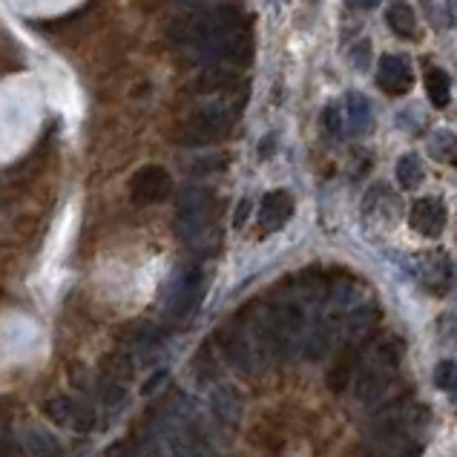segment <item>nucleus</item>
I'll use <instances>...</instances> for the list:
<instances>
[{
    "mask_svg": "<svg viewBox=\"0 0 457 457\" xmlns=\"http://www.w3.org/2000/svg\"><path fill=\"white\" fill-rule=\"evenodd\" d=\"M176 231L190 245L213 233V193L204 187H185L176 199Z\"/></svg>",
    "mask_w": 457,
    "mask_h": 457,
    "instance_id": "nucleus-3",
    "label": "nucleus"
},
{
    "mask_svg": "<svg viewBox=\"0 0 457 457\" xmlns=\"http://www.w3.org/2000/svg\"><path fill=\"white\" fill-rule=\"evenodd\" d=\"M164 380H167V371H162V374H155V377H153V380L147 382V386H144V394H153L155 389H159V386H162V382H164Z\"/></svg>",
    "mask_w": 457,
    "mask_h": 457,
    "instance_id": "nucleus-20",
    "label": "nucleus"
},
{
    "mask_svg": "<svg viewBox=\"0 0 457 457\" xmlns=\"http://www.w3.org/2000/svg\"><path fill=\"white\" fill-rule=\"evenodd\" d=\"M173 182H170V173L164 170L159 164H147L136 170V176L130 178V196L136 204H155V201H164L170 196Z\"/></svg>",
    "mask_w": 457,
    "mask_h": 457,
    "instance_id": "nucleus-7",
    "label": "nucleus"
},
{
    "mask_svg": "<svg viewBox=\"0 0 457 457\" xmlns=\"http://www.w3.org/2000/svg\"><path fill=\"white\" fill-rule=\"evenodd\" d=\"M210 408L219 423L225 426H236L239 420H242V394L231 386H219L213 389L210 394Z\"/></svg>",
    "mask_w": 457,
    "mask_h": 457,
    "instance_id": "nucleus-12",
    "label": "nucleus"
},
{
    "mask_svg": "<svg viewBox=\"0 0 457 457\" xmlns=\"http://www.w3.org/2000/svg\"><path fill=\"white\" fill-rule=\"evenodd\" d=\"M294 216V199L288 190H271L264 193L262 204H259V227L264 233H276L291 222Z\"/></svg>",
    "mask_w": 457,
    "mask_h": 457,
    "instance_id": "nucleus-8",
    "label": "nucleus"
},
{
    "mask_svg": "<svg viewBox=\"0 0 457 457\" xmlns=\"http://www.w3.org/2000/svg\"><path fill=\"white\" fill-rule=\"evenodd\" d=\"M435 382L443 391H457V366L452 359H443V363L435 368Z\"/></svg>",
    "mask_w": 457,
    "mask_h": 457,
    "instance_id": "nucleus-19",
    "label": "nucleus"
},
{
    "mask_svg": "<svg viewBox=\"0 0 457 457\" xmlns=\"http://www.w3.org/2000/svg\"><path fill=\"white\" fill-rule=\"evenodd\" d=\"M122 340L130 343V345H136V348H147L159 340V328L153 326V322L147 319H136V322H127V326L122 328Z\"/></svg>",
    "mask_w": 457,
    "mask_h": 457,
    "instance_id": "nucleus-14",
    "label": "nucleus"
},
{
    "mask_svg": "<svg viewBox=\"0 0 457 457\" xmlns=\"http://www.w3.org/2000/svg\"><path fill=\"white\" fill-rule=\"evenodd\" d=\"M190 43L204 61H245L250 52V35L239 9L219 6L193 20Z\"/></svg>",
    "mask_w": 457,
    "mask_h": 457,
    "instance_id": "nucleus-1",
    "label": "nucleus"
},
{
    "mask_svg": "<svg viewBox=\"0 0 457 457\" xmlns=\"http://www.w3.org/2000/svg\"><path fill=\"white\" fill-rule=\"evenodd\" d=\"M233 124V113L231 106H227L225 101H208L201 104L199 110L187 118V122L182 124V130H178V141L185 144V147H201V144H213L219 141L227 130H231Z\"/></svg>",
    "mask_w": 457,
    "mask_h": 457,
    "instance_id": "nucleus-4",
    "label": "nucleus"
},
{
    "mask_svg": "<svg viewBox=\"0 0 457 457\" xmlns=\"http://www.w3.org/2000/svg\"><path fill=\"white\" fill-rule=\"evenodd\" d=\"M389 27L397 32V35H408V38H414V29H417V23H414V15L408 12L406 6H391L389 9Z\"/></svg>",
    "mask_w": 457,
    "mask_h": 457,
    "instance_id": "nucleus-17",
    "label": "nucleus"
},
{
    "mask_svg": "<svg viewBox=\"0 0 457 457\" xmlns=\"http://www.w3.org/2000/svg\"><path fill=\"white\" fill-rule=\"evenodd\" d=\"M201 296H204V280L196 268H190L178 276L170 288V294H167V314H170L173 319L193 317V311L199 308Z\"/></svg>",
    "mask_w": 457,
    "mask_h": 457,
    "instance_id": "nucleus-6",
    "label": "nucleus"
},
{
    "mask_svg": "<svg viewBox=\"0 0 457 457\" xmlns=\"http://www.w3.org/2000/svg\"><path fill=\"white\" fill-rule=\"evenodd\" d=\"M408 222H412V227L426 239H435L443 233V227H446V208L437 201V199H417L412 204V210H408Z\"/></svg>",
    "mask_w": 457,
    "mask_h": 457,
    "instance_id": "nucleus-9",
    "label": "nucleus"
},
{
    "mask_svg": "<svg viewBox=\"0 0 457 457\" xmlns=\"http://www.w3.org/2000/svg\"><path fill=\"white\" fill-rule=\"evenodd\" d=\"M101 374L104 380H110V382H122V386H127L130 377H132V363H130V357L124 354H110L101 363Z\"/></svg>",
    "mask_w": 457,
    "mask_h": 457,
    "instance_id": "nucleus-15",
    "label": "nucleus"
},
{
    "mask_svg": "<svg viewBox=\"0 0 457 457\" xmlns=\"http://www.w3.org/2000/svg\"><path fill=\"white\" fill-rule=\"evenodd\" d=\"M190 4H201V0H190Z\"/></svg>",
    "mask_w": 457,
    "mask_h": 457,
    "instance_id": "nucleus-22",
    "label": "nucleus"
},
{
    "mask_svg": "<svg viewBox=\"0 0 457 457\" xmlns=\"http://www.w3.org/2000/svg\"><path fill=\"white\" fill-rule=\"evenodd\" d=\"M43 412L55 426L69 429V431H81V435H87V431L95 429V412L83 400H78V397L58 394V397H52V400H46Z\"/></svg>",
    "mask_w": 457,
    "mask_h": 457,
    "instance_id": "nucleus-5",
    "label": "nucleus"
},
{
    "mask_svg": "<svg viewBox=\"0 0 457 457\" xmlns=\"http://www.w3.org/2000/svg\"><path fill=\"white\" fill-rule=\"evenodd\" d=\"M20 446H23V452H27L29 457H61L64 454L61 440H58L52 431L35 429V426L20 435Z\"/></svg>",
    "mask_w": 457,
    "mask_h": 457,
    "instance_id": "nucleus-13",
    "label": "nucleus"
},
{
    "mask_svg": "<svg viewBox=\"0 0 457 457\" xmlns=\"http://www.w3.org/2000/svg\"><path fill=\"white\" fill-rule=\"evenodd\" d=\"M377 83L389 95H403L412 87V67H408V61L400 55H382Z\"/></svg>",
    "mask_w": 457,
    "mask_h": 457,
    "instance_id": "nucleus-10",
    "label": "nucleus"
},
{
    "mask_svg": "<svg viewBox=\"0 0 457 457\" xmlns=\"http://www.w3.org/2000/svg\"><path fill=\"white\" fill-rule=\"evenodd\" d=\"M397 178H400V185L406 190L417 187L420 182H423V167H420V162L414 159V155H406V159L400 162V167H397Z\"/></svg>",
    "mask_w": 457,
    "mask_h": 457,
    "instance_id": "nucleus-18",
    "label": "nucleus"
},
{
    "mask_svg": "<svg viewBox=\"0 0 457 457\" xmlns=\"http://www.w3.org/2000/svg\"><path fill=\"white\" fill-rule=\"evenodd\" d=\"M380 319V311L374 305H363V308H354L351 314L345 317L343 322V334H345V345H359L366 336L374 331Z\"/></svg>",
    "mask_w": 457,
    "mask_h": 457,
    "instance_id": "nucleus-11",
    "label": "nucleus"
},
{
    "mask_svg": "<svg viewBox=\"0 0 457 457\" xmlns=\"http://www.w3.org/2000/svg\"><path fill=\"white\" fill-rule=\"evenodd\" d=\"M426 90H429V98L435 101L437 106H443L449 101V90H452L449 75L437 67H429L426 69Z\"/></svg>",
    "mask_w": 457,
    "mask_h": 457,
    "instance_id": "nucleus-16",
    "label": "nucleus"
},
{
    "mask_svg": "<svg viewBox=\"0 0 457 457\" xmlns=\"http://www.w3.org/2000/svg\"><path fill=\"white\" fill-rule=\"evenodd\" d=\"M248 210H250V201H242V204H239V210H236V227H242V225H245Z\"/></svg>",
    "mask_w": 457,
    "mask_h": 457,
    "instance_id": "nucleus-21",
    "label": "nucleus"
},
{
    "mask_svg": "<svg viewBox=\"0 0 457 457\" xmlns=\"http://www.w3.org/2000/svg\"><path fill=\"white\" fill-rule=\"evenodd\" d=\"M403 357V343L400 340H389L386 345H380L374 354H371L363 368L357 371V400L366 408H377L394 386L397 377V366H400Z\"/></svg>",
    "mask_w": 457,
    "mask_h": 457,
    "instance_id": "nucleus-2",
    "label": "nucleus"
}]
</instances>
